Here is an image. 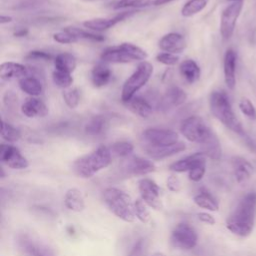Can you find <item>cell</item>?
<instances>
[{
    "label": "cell",
    "mask_w": 256,
    "mask_h": 256,
    "mask_svg": "<svg viewBox=\"0 0 256 256\" xmlns=\"http://www.w3.org/2000/svg\"><path fill=\"white\" fill-rule=\"evenodd\" d=\"M256 220V192L246 194L226 222L227 229L239 237L249 236Z\"/></svg>",
    "instance_id": "1"
},
{
    "label": "cell",
    "mask_w": 256,
    "mask_h": 256,
    "mask_svg": "<svg viewBox=\"0 0 256 256\" xmlns=\"http://www.w3.org/2000/svg\"><path fill=\"white\" fill-rule=\"evenodd\" d=\"M209 105L213 116L224 126L240 137L246 134L240 120L233 111L228 95L224 91H213L209 98Z\"/></svg>",
    "instance_id": "2"
},
{
    "label": "cell",
    "mask_w": 256,
    "mask_h": 256,
    "mask_svg": "<svg viewBox=\"0 0 256 256\" xmlns=\"http://www.w3.org/2000/svg\"><path fill=\"white\" fill-rule=\"evenodd\" d=\"M112 161L110 148L99 146L93 152L78 158L73 163L75 174L81 178H91L99 171L107 168Z\"/></svg>",
    "instance_id": "3"
},
{
    "label": "cell",
    "mask_w": 256,
    "mask_h": 256,
    "mask_svg": "<svg viewBox=\"0 0 256 256\" xmlns=\"http://www.w3.org/2000/svg\"><path fill=\"white\" fill-rule=\"evenodd\" d=\"M103 199L109 210L121 220L131 223L136 216L134 212V203L130 195L121 189L110 187L103 193Z\"/></svg>",
    "instance_id": "4"
},
{
    "label": "cell",
    "mask_w": 256,
    "mask_h": 256,
    "mask_svg": "<svg viewBox=\"0 0 256 256\" xmlns=\"http://www.w3.org/2000/svg\"><path fill=\"white\" fill-rule=\"evenodd\" d=\"M148 54L142 48L132 43H122L117 46L106 48L101 54V60L104 63L123 64L134 61H145Z\"/></svg>",
    "instance_id": "5"
},
{
    "label": "cell",
    "mask_w": 256,
    "mask_h": 256,
    "mask_svg": "<svg viewBox=\"0 0 256 256\" xmlns=\"http://www.w3.org/2000/svg\"><path fill=\"white\" fill-rule=\"evenodd\" d=\"M153 71V65L147 61H142L138 64L134 73L123 84L121 91L123 103L127 104L135 97V94L148 83Z\"/></svg>",
    "instance_id": "6"
},
{
    "label": "cell",
    "mask_w": 256,
    "mask_h": 256,
    "mask_svg": "<svg viewBox=\"0 0 256 256\" xmlns=\"http://www.w3.org/2000/svg\"><path fill=\"white\" fill-rule=\"evenodd\" d=\"M180 132L188 141L201 144L212 132V130L207 126L201 117L190 116L181 122Z\"/></svg>",
    "instance_id": "7"
},
{
    "label": "cell",
    "mask_w": 256,
    "mask_h": 256,
    "mask_svg": "<svg viewBox=\"0 0 256 256\" xmlns=\"http://www.w3.org/2000/svg\"><path fill=\"white\" fill-rule=\"evenodd\" d=\"M170 241L172 246L182 250H191L198 243L196 230L186 222L177 224L172 230Z\"/></svg>",
    "instance_id": "8"
},
{
    "label": "cell",
    "mask_w": 256,
    "mask_h": 256,
    "mask_svg": "<svg viewBox=\"0 0 256 256\" xmlns=\"http://www.w3.org/2000/svg\"><path fill=\"white\" fill-rule=\"evenodd\" d=\"M243 5V1H236L222 11L220 18V33L224 40H229L233 36Z\"/></svg>",
    "instance_id": "9"
},
{
    "label": "cell",
    "mask_w": 256,
    "mask_h": 256,
    "mask_svg": "<svg viewBox=\"0 0 256 256\" xmlns=\"http://www.w3.org/2000/svg\"><path fill=\"white\" fill-rule=\"evenodd\" d=\"M143 140L148 146H167L179 142V135L177 132L169 129L149 128L142 134Z\"/></svg>",
    "instance_id": "10"
},
{
    "label": "cell",
    "mask_w": 256,
    "mask_h": 256,
    "mask_svg": "<svg viewBox=\"0 0 256 256\" xmlns=\"http://www.w3.org/2000/svg\"><path fill=\"white\" fill-rule=\"evenodd\" d=\"M138 188L141 199L146 203L147 206L155 210L162 209L163 204L161 201V188L154 180L144 178L139 181Z\"/></svg>",
    "instance_id": "11"
},
{
    "label": "cell",
    "mask_w": 256,
    "mask_h": 256,
    "mask_svg": "<svg viewBox=\"0 0 256 256\" xmlns=\"http://www.w3.org/2000/svg\"><path fill=\"white\" fill-rule=\"evenodd\" d=\"M18 246L25 256H55L54 251L48 245L31 237L29 234L19 236Z\"/></svg>",
    "instance_id": "12"
},
{
    "label": "cell",
    "mask_w": 256,
    "mask_h": 256,
    "mask_svg": "<svg viewBox=\"0 0 256 256\" xmlns=\"http://www.w3.org/2000/svg\"><path fill=\"white\" fill-rule=\"evenodd\" d=\"M0 160L9 168L14 170H23L29 166V162L22 155L18 148L10 144L0 145Z\"/></svg>",
    "instance_id": "13"
},
{
    "label": "cell",
    "mask_w": 256,
    "mask_h": 256,
    "mask_svg": "<svg viewBox=\"0 0 256 256\" xmlns=\"http://www.w3.org/2000/svg\"><path fill=\"white\" fill-rule=\"evenodd\" d=\"M137 11H127V12H121L117 14L114 17L110 18H96V19H91L83 22V26L89 30L96 31V32H102L106 31L118 23L126 20L130 16L134 15Z\"/></svg>",
    "instance_id": "14"
},
{
    "label": "cell",
    "mask_w": 256,
    "mask_h": 256,
    "mask_svg": "<svg viewBox=\"0 0 256 256\" xmlns=\"http://www.w3.org/2000/svg\"><path fill=\"white\" fill-rule=\"evenodd\" d=\"M124 171L133 176L146 175L156 170L155 164L145 158L139 156H129L123 163Z\"/></svg>",
    "instance_id": "15"
},
{
    "label": "cell",
    "mask_w": 256,
    "mask_h": 256,
    "mask_svg": "<svg viewBox=\"0 0 256 256\" xmlns=\"http://www.w3.org/2000/svg\"><path fill=\"white\" fill-rule=\"evenodd\" d=\"M187 98H188L187 93L183 89L177 86H172L160 98L159 108L162 111L166 112L170 109L181 106L186 102Z\"/></svg>",
    "instance_id": "16"
},
{
    "label": "cell",
    "mask_w": 256,
    "mask_h": 256,
    "mask_svg": "<svg viewBox=\"0 0 256 256\" xmlns=\"http://www.w3.org/2000/svg\"><path fill=\"white\" fill-rule=\"evenodd\" d=\"M186 47L187 43L184 36L175 32L164 35L159 41V48L162 51L175 55L183 52Z\"/></svg>",
    "instance_id": "17"
},
{
    "label": "cell",
    "mask_w": 256,
    "mask_h": 256,
    "mask_svg": "<svg viewBox=\"0 0 256 256\" xmlns=\"http://www.w3.org/2000/svg\"><path fill=\"white\" fill-rule=\"evenodd\" d=\"M185 149H186V145L183 142L179 141L175 144L167 145V146H159V147L147 146L146 153L151 159L159 161V160H163L168 157H171L173 155H176L178 153H181L185 151Z\"/></svg>",
    "instance_id": "18"
},
{
    "label": "cell",
    "mask_w": 256,
    "mask_h": 256,
    "mask_svg": "<svg viewBox=\"0 0 256 256\" xmlns=\"http://www.w3.org/2000/svg\"><path fill=\"white\" fill-rule=\"evenodd\" d=\"M206 158L207 157L202 152H197L174 162L173 164L170 165L169 169L176 173L190 172L197 166L206 163Z\"/></svg>",
    "instance_id": "19"
},
{
    "label": "cell",
    "mask_w": 256,
    "mask_h": 256,
    "mask_svg": "<svg viewBox=\"0 0 256 256\" xmlns=\"http://www.w3.org/2000/svg\"><path fill=\"white\" fill-rule=\"evenodd\" d=\"M236 52L233 49H228L224 56V79L230 90H234L236 87Z\"/></svg>",
    "instance_id": "20"
},
{
    "label": "cell",
    "mask_w": 256,
    "mask_h": 256,
    "mask_svg": "<svg viewBox=\"0 0 256 256\" xmlns=\"http://www.w3.org/2000/svg\"><path fill=\"white\" fill-rule=\"evenodd\" d=\"M29 75V68L26 66L15 63V62H5L0 66V78L2 80H13V79H21Z\"/></svg>",
    "instance_id": "21"
},
{
    "label": "cell",
    "mask_w": 256,
    "mask_h": 256,
    "mask_svg": "<svg viewBox=\"0 0 256 256\" xmlns=\"http://www.w3.org/2000/svg\"><path fill=\"white\" fill-rule=\"evenodd\" d=\"M21 111L28 118L45 117L49 112L48 107L42 100L33 97L27 99L22 104Z\"/></svg>",
    "instance_id": "22"
},
{
    "label": "cell",
    "mask_w": 256,
    "mask_h": 256,
    "mask_svg": "<svg viewBox=\"0 0 256 256\" xmlns=\"http://www.w3.org/2000/svg\"><path fill=\"white\" fill-rule=\"evenodd\" d=\"M201 151L206 157L212 160H219L222 156L221 144L218 137L212 131L208 137L200 144Z\"/></svg>",
    "instance_id": "23"
},
{
    "label": "cell",
    "mask_w": 256,
    "mask_h": 256,
    "mask_svg": "<svg viewBox=\"0 0 256 256\" xmlns=\"http://www.w3.org/2000/svg\"><path fill=\"white\" fill-rule=\"evenodd\" d=\"M234 175L238 183L248 181L253 174V167L250 162L242 157H234L232 159Z\"/></svg>",
    "instance_id": "24"
},
{
    "label": "cell",
    "mask_w": 256,
    "mask_h": 256,
    "mask_svg": "<svg viewBox=\"0 0 256 256\" xmlns=\"http://www.w3.org/2000/svg\"><path fill=\"white\" fill-rule=\"evenodd\" d=\"M179 71L182 78L189 84L196 83L201 76L200 67L192 59L184 60L179 66Z\"/></svg>",
    "instance_id": "25"
},
{
    "label": "cell",
    "mask_w": 256,
    "mask_h": 256,
    "mask_svg": "<svg viewBox=\"0 0 256 256\" xmlns=\"http://www.w3.org/2000/svg\"><path fill=\"white\" fill-rule=\"evenodd\" d=\"M113 72L105 64L100 63L94 66L91 72V80L96 88H101L109 84L112 79Z\"/></svg>",
    "instance_id": "26"
},
{
    "label": "cell",
    "mask_w": 256,
    "mask_h": 256,
    "mask_svg": "<svg viewBox=\"0 0 256 256\" xmlns=\"http://www.w3.org/2000/svg\"><path fill=\"white\" fill-rule=\"evenodd\" d=\"M19 87L24 93L30 95L31 97L39 96L43 92V84L40 79L30 73L26 77L19 80Z\"/></svg>",
    "instance_id": "27"
},
{
    "label": "cell",
    "mask_w": 256,
    "mask_h": 256,
    "mask_svg": "<svg viewBox=\"0 0 256 256\" xmlns=\"http://www.w3.org/2000/svg\"><path fill=\"white\" fill-rule=\"evenodd\" d=\"M129 109L141 118H148L153 113L152 104L142 96H135L133 99L127 103Z\"/></svg>",
    "instance_id": "28"
},
{
    "label": "cell",
    "mask_w": 256,
    "mask_h": 256,
    "mask_svg": "<svg viewBox=\"0 0 256 256\" xmlns=\"http://www.w3.org/2000/svg\"><path fill=\"white\" fill-rule=\"evenodd\" d=\"M65 206L73 212H82L85 209L84 197L80 190L76 188L69 189L64 197Z\"/></svg>",
    "instance_id": "29"
},
{
    "label": "cell",
    "mask_w": 256,
    "mask_h": 256,
    "mask_svg": "<svg viewBox=\"0 0 256 256\" xmlns=\"http://www.w3.org/2000/svg\"><path fill=\"white\" fill-rule=\"evenodd\" d=\"M194 202L200 208L215 212L219 210V204L216 198L206 189H201L200 192L194 196Z\"/></svg>",
    "instance_id": "30"
},
{
    "label": "cell",
    "mask_w": 256,
    "mask_h": 256,
    "mask_svg": "<svg viewBox=\"0 0 256 256\" xmlns=\"http://www.w3.org/2000/svg\"><path fill=\"white\" fill-rule=\"evenodd\" d=\"M56 70L72 74L77 67L76 58L70 53H60L54 58Z\"/></svg>",
    "instance_id": "31"
},
{
    "label": "cell",
    "mask_w": 256,
    "mask_h": 256,
    "mask_svg": "<svg viewBox=\"0 0 256 256\" xmlns=\"http://www.w3.org/2000/svg\"><path fill=\"white\" fill-rule=\"evenodd\" d=\"M107 119L105 116H94L85 126V133L90 136H97L102 134L107 127Z\"/></svg>",
    "instance_id": "32"
},
{
    "label": "cell",
    "mask_w": 256,
    "mask_h": 256,
    "mask_svg": "<svg viewBox=\"0 0 256 256\" xmlns=\"http://www.w3.org/2000/svg\"><path fill=\"white\" fill-rule=\"evenodd\" d=\"M209 0H189L181 9V15L185 18L192 17L203 11L208 5Z\"/></svg>",
    "instance_id": "33"
},
{
    "label": "cell",
    "mask_w": 256,
    "mask_h": 256,
    "mask_svg": "<svg viewBox=\"0 0 256 256\" xmlns=\"http://www.w3.org/2000/svg\"><path fill=\"white\" fill-rule=\"evenodd\" d=\"M66 32L70 33L74 37H76L78 40L79 39H85V40H90L93 42H103L105 40V37L102 35L90 33L88 31H85L83 29L77 28V27H66L64 29Z\"/></svg>",
    "instance_id": "34"
},
{
    "label": "cell",
    "mask_w": 256,
    "mask_h": 256,
    "mask_svg": "<svg viewBox=\"0 0 256 256\" xmlns=\"http://www.w3.org/2000/svg\"><path fill=\"white\" fill-rule=\"evenodd\" d=\"M1 137L3 140L13 143L21 139V132L9 123L2 120L1 122Z\"/></svg>",
    "instance_id": "35"
},
{
    "label": "cell",
    "mask_w": 256,
    "mask_h": 256,
    "mask_svg": "<svg viewBox=\"0 0 256 256\" xmlns=\"http://www.w3.org/2000/svg\"><path fill=\"white\" fill-rule=\"evenodd\" d=\"M134 146L128 141H118L112 144L110 151L113 155L121 158H127L133 153Z\"/></svg>",
    "instance_id": "36"
},
{
    "label": "cell",
    "mask_w": 256,
    "mask_h": 256,
    "mask_svg": "<svg viewBox=\"0 0 256 256\" xmlns=\"http://www.w3.org/2000/svg\"><path fill=\"white\" fill-rule=\"evenodd\" d=\"M153 5L152 0H120L114 5L115 10H122L127 8H145Z\"/></svg>",
    "instance_id": "37"
},
{
    "label": "cell",
    "mask_w": 256,
    "mask_h": 256,
    "mask_svg": "<svg viewBox=\"0 0 256 256\" xmlns=\"http://www.w3.org/2000/svg\"><path fill=\"white\" fill-rule=\"evenodd\" d=\"M52 80L56 86H58L59 88H62L63 90L70 88L73 83V77L71 76V74L58 71V70H55L53 72Z\"/></svg>",
    "instance_id": "38"
},
{
    "label": "cell",
    "mask_w": 256,
    "mask_h": 256,
    "mask_svg": "<svg viewBox=\"0 0 256 256\" xmlns=\"http://www.w3.org/2000/svg\"><path fill=\"white\" fill-rule=\"evenodd\" d=\"M62 97L64 99L65 104L70 109H75L80 102V94L78 89L76 88H68L64 89L62 92Z\"/></svg>",
    "instance_id": "39"
},
{
    "label": "cell",
    "mask_w": 256,
    "mask_h": 256,
    "mask_svg": "<svg viewBox=\"0 0 256 256\" xmlns=\"http://www.w3.org/2000/svg\"><path fill=\"white\" fill-rule=\"evenodd\" d=\"M134 212H135L136 218H138L142 223L146 224L151 219L146 203L142 199H138L134 202Z\"/></svg>",
    "instance_id": "40"
},
{
    "label": "cell",
    "mask_w": 256,
    "mask_h": 256,
    "mask_svg": "<svg viewBox=\"0 0 256 256\" xmlns=\"http://www.w3.org/2000/svg\"><path fill=\"white\" fill-rule=\"evenodd\" d=\"M239 108H240L241 112L249 119H252V120L256 119V109H255L253 103L249 99L243 98L239 102Z\"/></svg>",
    "instance_id": "41"
},
{
    "label": "cell",
    "mask_w": 256,
    "mask_h": 256,
    "mask_svg": "<svg viewBox=\"0 0 256 256\" xmlns=\"http://www.w3.org/2000/svg\"><path fill=\"white\" fill-rule=\"evenodd\" d=\"M25 59L28 61H44V62H49L52 60V55L45 52V51H40V50H33L30 51L26 56Z\"/></svg>",
    "instance_id": "42"
},
{
    "label": "cell",
    "mask_w": 256,
    "mask_h": 256,
    "mask_svg": "<svg viewBox=\"0 0 256 256\" xmlns=\"http://www.w3.org/2000/svg\"><path fill=\"white\" fill-rule=\"evenodd\" d=\"M156 60L166 66H175L178 62H179V57L176 56L175 54H171V53H160L156 56Z\"/></svg>",
    "instance_id": "43"
},
{
    "label": "cell",
    "mask_w": 256,
    "mask_h": 256,
    "mask_svg": "<svg viewBox=\"0 0 256 256\" xmlns=\"http://www.w3.org/2000/svg\"><path fill=\"white\" fill-rule=\"evenodd\" d=\"M53 39H54V41H56L57 43H60V44H72V43H76L78 41V39L76 37H74L70 33L66 32L65 30L62 32L55 33L53 35Z\"/></svg>",
    "instance_id": "44"
},
{
    "label": "cell",
    "mask_w": 256,
    "mask_h": 256,
    "mask_svg": "<svg viewBox=\"0 0 256 256\" xmlns=\"http://www.w3.org/2000/svg\"><path fill=\"white\" fill-rule=\"evenodd\" d=\"M46 0H19L15 6L17 10H28L44 4Z\"/></svg>",
    "instance_id": "45"
},
{
    "label": "cell",
    "mask_w": 256,
    "mask_h": 256,
    "mask_svg": "<svg viewBox=\"0 0 256 256\" xmlns=\"http://www.w3.org/2000/svg\"><path fill=\"white\" fill-rule=\"evenodd\" d=\"M189 173V179L193 182H199L203 179L205 173H206V163L201 164L199 166H197L196 168H194L193 170H191Z\"/></svg>",
    "instance_id": "46"
},
{
    "label": "cell",
    "mask_w": 256,
    "mask_h": 256,
    "mask_svg": "<svg viewBox=\"0 0 256 256\" xmlns=\"http://www.w3.org/2000/svg\"><path fill=\"white\" fill-rule=\"evenodd\" d=\"M145 254V241L144 239H138L129 251L128 256H144Z\"/></svg>",
    "instance_id": "47"
},
{
    "label": "cell",
    "mask_w": 256,
    "mask_h": 256,
    "mask_svg": "<svg viewBox=\"0 0 256 256\" xmlns=\"http://www.w3.org/2000/svg\"><path fill=\"white\" fill-rule=\"evenodd\" d=\"M167 187L172 192H178L181 189V182L178 177L170 176L167 179Z\"/></svg>",
    "instance_id": "48"
},
{
    "label": "cell",
    "mask_w": 256,
    "mask_h": 256,
    "mask_svg": "<svg viewBox=\"0 0 256 256\" xmlns=\"http://www.w3.org/2000/svg\"><path fill=\"white\" fill-rule=\"evenodd\" d=\"M4 102H5L6 106L9 108L15 107V106H17V97L15 94H13L11 91H9L5 94Z\"/></svg>",
    "instance_id": "49"
},
{
    "label": "cell",
    "mask_w": 256,
    "mask_h": 256,
    "mask_svg": "<svg viewBox=\"0 0 256 256\" xmlns=\"http://www.w3.org/2000/svg\"><path fill=\"white\" fill-rule=\"evenodd\" d=\"M198 219L203 222V223H206V224H209V225H214L216 223V220L215 218L208 214V213H205V212H201L198 214Z\"/></svg>",
    "instance_id": "50"
},
{
    "label": "cell",
    "mask_w": 256,
    "mask_h": 256,
    "mask_svg": "<svg viewBox=\"0 0 256 256\" xmlns=\"http://www.w3.org/2000/svg\"><path fill=\"white\" fill-rule=\"evenodd\" d=\"M241 138L243 139V141H244L245 145L248 147V149H249L251 152H253V153L256 154V143H255L247 134H245V135L242 136Z\"/></svg>",
    "instance_id": "51"
},
{
    "label": "cell",
    "mask_w": 256,
    "mask_h": 256,
    "mask_svg": "<svg viewBox=\"0 0 256 256\" xmlns=\"http://www.w3.org/2000/svg\"><path fill=\"white\" fill-rule=\"evenodd\" d=\"M29 34V30L27 28H19L14 32V36L21 38V37H26Z\"/></svg>",
    "instance_id": "52"
},
{
    "label": "cell",
    "mask_w": 256,
    "mask_h": 256,
    "mask_svg": "<svg viewBox=\"0 0 256 256\" xmlns=\"http://www.w3.org/2000/svg\"><path fill=\"white\" fill-rule=\"evenodd\" d=\"M13 21V18L11 16H6V15H1L0 17V24H7V23H11Z\"/></svg>",
    "instance_id": "53"
},
{
    "label": "cell",
    "mask_w": 256,
    "mask_h": 256,
    "mask_svg": "<svg viewBox=\"0 0 256 256\" xmlns=\"http://www.w3.org/2000/svg\"><path fill=\"white\" fill-rule=\"evenodd\" d=\"M175 0H154L153 1V5L155 6H161V5H165V4H168V3H171Z\"/></svg>",
    "instance_id": "54"
},
{
    "label": "cell",
    "mask_w": 256,
    "mask_h": 256,
    "mask_svg": "<svg viewBox=\"0 0 256 256\" xmlns=\"http://www.w3.org/2000/svg\"><path fill=\"white\" fill-rule=\"evenodd\" d=\"M151 256H165L163 253H160V252H156L154 254H152Z\"/></svg>",
    "instance_id": "55"
},
{
    "label": "cell",
    "mask_w": 256,
    "mask_h": 256,
    "mask_svg": "<svg viewBox=\"0 0 256 256\" xmlns=\"http://www.w3.org/2000/svg\"><path fill=\"white\" fill-rule=\"evenodd\" d=\"M231 1H234V2H236V1H243V0H231Z\"/></svg>",
    "instance_id": "56"
},
{
    "label": "cell",
    "mask_w": 256,
    "mask_h": 256,
    "mask_svg": "<svg viewBox=\"0 0 256 256\" xmlns=\"http://www.w3.org/2000/svg\"><path fill=\"white\" fill-rule=\"evenodd\" d=\"M87 1H97V0H87Z\"/></svg>",
    "instance_id": "57"
}]
</instances>
